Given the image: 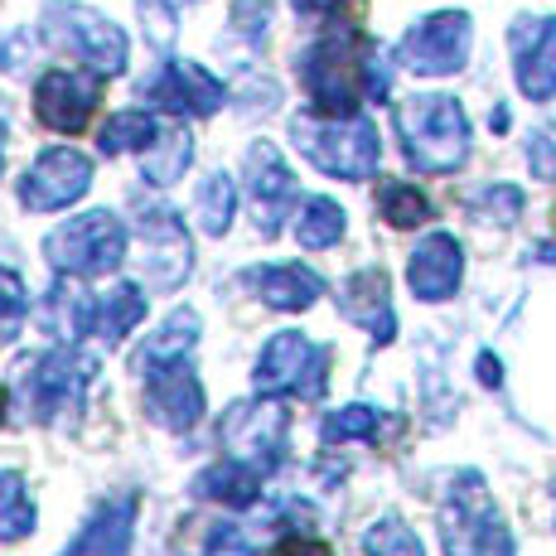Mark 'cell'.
Listing matches in <instances>:
<instances>
[{
    "label": "cell",
    "instance_id": "cell-1",
    "mask_svg": "<svg viewBox=\"0 0 556 556\" xmlns=\"http://www.w3.org/2000/svg\"><path fill=\"white\" fill-rule=\"evenodd\" d=\"M372 49L358 29H339V35L315 39L301 59H295V73H301L309 106L319 116H354L358 102L368 98V78H372Z\"/></svg>",
    "mask_w": 556,
    "mask_h": 556
},
{
    "label": "cell",
    "instance_id": "cell-2",
    "mask_svg": "<svg viewBox=\"0 0 556 556\" xmlns=\"http://www.w3.org/2000/svg\"><path fill=\"white\" fill-rule=\"evenodd\" d=\"M402 151L421 175H451L469 155V122L465 106L445 92H421L397 106Z\"/></svg>",
    "mask_w": 556,
    "mask_h": 556
},
{
    "label": "cell",
    "instance_id": "cell-3",
    "mask_svg": "<svg viewBox=\"0 0 556 556\" xmlns=\"http://www.w3.org/2000/svg\"><path fill=\"white\" fill-rule=\"evenodd\" d=\"M291 141L315 169L334 179H372L382 160L378 126L363 116H295Z\"/></svg>",
    "mask_w": 556,
    "mask_h": 556
},
{
    "label": "cell",
    "instance_id": "cell-4",
    "mask_svg": "<svg viewBox=\"0 0 556 556\" xmlns=\"http://www.w3.org/2000/svg\"><path fill=\"white\" fill-rule=\"evenodd\" d=\"M45 256L63 276H106L126 262V228L116 213H83L45 238Z\"/></svg>",
    "mask_w": 556,
    "mask_h": 556
},
{
    "label": "cell",
    "instance_id": "cell-5",
    "mask_svg": "<svg viewBox=\"0 0 556 556\" xmlns=\"http://www.w3.org/2000/svg\"><path fill=\"white\" fill-rule=\"evenodd\" d=\"M92 378H98V358L78 354V349H53V354L35 358V368L20 372V392H25L35 421H63V416H78L83 397H88Z\"/></svg>",
    "mask_w": 556,
    "mask_h": 556
},
{
    "label": "cell",
    "instance_id": "cell-6",
    "mask_svg": "<svg viewBox=\"0 0 556 556\" xmlns=\"http://www.w3.org/2000/svg\"><path fill=\"white\" fill-rule=\"evenodd\" d=\"M45 39L83 59L92 73L116 78L126 68V35L92 5H73V0H49L45 5Z\"/></svg>",
    "mask_w": 556,
    "mask_h": 556
},
{
    "label": "cell",
    "instance_id": "cell-7",
    "mask_svg": "<svg viewBox=\"0 0 556 556\" xmlns=\"http://www.w3.org/2000/svg\"><path fill=\"white\" fill-rule=\"evenodd\" d=\"M441 542L445 556H513V538L479 475H459L451 489V504L441 513Z\"/></svg>",
    "mask_w": 556,
    "mask_h": 556
},
{
    "label": "cell",
    "instance_id": "cell-8",
    "mask_svg": "<svg viewBox=\"0 0 556 556\" xmlns=\"http://www.w3.org/2000/svg\"><path fill=\"white\" fill-rule=\"evenodd\" d=\"M329 358L334 354L325 344L295 334V329H281L266 339L252 382L262 397H319L329 382Z\"/></svg>",
    "mask_w": 556,
    "mask_h": 556
},
{
    "label": "cell",
    "instance_id": "cell-9",
    "mask_svg": "<svg viewBox=\"0 0 556 556\" xmlns=\"http://www.w3.org/2000/svg\"><path fill=\"white\" fill-rule=\"evenodd\" d=\"M286 431H291V412L281 402H248L232 406L223 421V451L228 459H242L256 475H271L281 465L286 451Z\"/></svg>",
    "mask_w": 556,
    "mask_h": 556
},
{
    "label": "cell",
    "instance_id": "cell-10",
    "mask_svg": "<svg viewBox=\"0 0 556 556\" xmlns=\"http://www.w3.org/2000/svg\"><path fill=\"white\" fill-rule=\"evenodd\" d=\"M469 15L465 10H435V15L416 20L402 39V63L421 78H445V73H459L469 59Z\"/></svg>",
    "mask_w": 556,
    "mask_h": 556
},
{
    "label": "cell",
    "instance_id": "cell-11",
    "mask_svg": "<svg viewBox=\"0 0 556 556\" xmlns=\"http://www.w3.org/2000/svg\"><path fill=\"white\" fill-rule=\"evenodd\" d=\"M92 189V160L73 146H53L29 165V175L20 179V203L29 213H53L68 208Z\"/></svg>",
    "mask_w": 556,
    "mask_h": 556
},
{
    "label": "cell",
    "instance_id": "cell-12",
    "mask_svg": "<svg viewBox=\"0 0 556 556\" xmlns=\"http://www.w3.org/2000/svg\"><path fill=\"white\" fill-rule=\"evenodd\" d=\"M98 102H102V73L53 68V73L39 78V88H35V116L59 136L88 131Z\"/></svg>",
    "mask_w": 556,
    "mask_h": 556
},
{
    "label": "cell",
    "instance_id": "cell-13",
    "mask_svg": "<svg viewBox=\"0 0 556 556\" xmlns=\"http://www.w3.org/2000/svg\"><path fill=\"white\" fill-rule=\"evenodd\" d=\"M141 98L165 106V112H175V116H213L228 102V88H223L208 68H199V63L169 59L141 83Z\"/></svg>",
    "mask_w": 556,
    "mask_h": 556
},
{
    "label": "cell",
    "instance_id": "cell-14",
    "mask_svg": "<svg viewBox=\"0 0 556 556\" xmlns=\"http://www.w3.org/2000/svg\"><path fill=\"white\" fill-rule=\"evenodd\" d=\"M194 266V252H189V232L185 223L169 208H146L141 213V271L146 286L155 291H175L179 281Z\"/></svg>",
    "mask_w": 556,
    "mask_h": 556
},
{
    "label": "cell",
    "instance_id": "cell-15",
    "mask_svg": "<svg viewBox=\"0 0 556 556\" xmlns=\"http://www.w3.org/2000/svg\"><path fill=\"white\" fill-rule=\"evenodd\" d=\"M513 73L532 102L556 98V15H528L513 25Z\"/></svg>",
    "mask_w": 556,
    "mask_h": 556
},
{
    "label": "cell",
    "instance_id": "cell-16",
    "mask_svg": "<svg viewBox=\"0 0 556 556\" xmlns=\"http://www.w3.org/2000/svg\"><path fill=\"white\" fill-rule=\"evenodd\" d=\"M248 189L256 203V228H262V238H276L281 218L295 203V175L286 169V160L271 141H256L248 151Z\"/></svg>",
    "mask_w": 556,
    "mask_h": 556
},
{
    "label": "cell",
    "instance_id": "cell-17",
    "mask_svg": "<svg viewBox=\"0 0 556 556\" xmlns=\"http://www.w3.org/2000/svg\"><path fill=\"white\" fill-rule=\"evenodd\" d=\"M146 416L165 431H194L203 416V382L189 363H169L146 378Z\"/></svg>",
    "mask_w": 556,
    "mask_h": 556
},
{
    "label": "cell",
    "instance_id": "cell-18",
    "mask_svg": "<svg viewBox=\"0 0 556 556\" xmlns=\"http://www.w3.org/2000/svg\"><path fill=\"white\" fill-rule=\"evenodd\" d=\"M339 309H344V319L368 329L378 344H392V334H397V319H392V281L382 266H363V271L349 276V281L339 286Z\"/></svg>",
    "mask_w": 556,
    "mask_h": 556
},
{
    "label": "cell",
    "instance_id": "cell-19",
    "mask_svg": "<svg viewBox=\"0 0 556 556\" xmlns=\"http://www.w3.org/2000/svg\"><path fill=\"white\" fill-rule=\"evenodd\" d=\"M465 276V252L451 232H431L406 262V281H412L416 301H451Z\"/></svg>",
    "mask_w": 556,
    "mask_h": 556
},
{
    "label": "cell",
    "instance_id": "cell-20",
    "mask_svg": "<svg viewBox=\"0 0 556 556\" xmlns=\"http://www.w3.org/2000/svg\"><path fill=\"white\" fill-rule=\"evenodd\" d=\"M136 513H141V498L136 494H116L98 504L88 522L78 528V538L63 547V556H126L136 532Z\"/></svg>",
    "mask_w": 556,
    "mask_h": 556
},
{
    "label": "cell",
    "instance_id": "cell-21",
    "mask_svg": "<svg viewBox=\"0 0 556 556\" xmlns=\"http://www.w3.org/2000/svg\"><path fill=\"white\" fill-rule=\"evenodd\" d=\"M242 281L252 286L256 295H262L271 309H305V305H315L319 295H325V281H319L309 266H252Z\"/></svg>",
    "mask_w": 556,
    "mask_h": 556
},
{
    "label": "cell",
    "instance_id": "cell-22",
    "mask_svg": "<svg viewBox=\"0 0 556 556\" xmlns=\"http://www.w3.org/2000/svg\"><path fill=\"white\" fill-rule=\"evenodd\" d=\"M39 325H45L53 339H63V344H78L83 334H92V329H98V301H92L83 286L59 281V286H53V291L45 295Z\"/></svg>",
    "mask_w": 556,
    "mask_h": 556
},
{
    "label": "cell",
    "instance_id": "cell-23",
    "mask_svg": "<svg viewBox=\"0 0 556 556\" xmlns=\"http://www.w3.org/2000/svg\"><path fill=\"white\" fill-rule=\"evenodd\" d=\"M262 479L266 475H256L252 465L223 455L218 465H208L194 479V494L199 498H213V504H223V508H248V504H256V494H262Z\"/></svg>",
    "mask_w": 556,
    "mask_h": 556
},
{
    "label": "cell",
    "instance_id": "cell-24",
    "mask_svg": "<svg viewBox=\"0 0 556 556\" xmlns=\"http://www.w3.org/2000/svg\"><path fill=\"white\" fill-rule=\"evenodd\" d=\"M194 344H199V315H194V309H175V315H169L165 325L146 339V349L136 354V368L151 378V372L169 368V363H185Z\"/></svg>",
    "mask_w": 556,
    "mask_h": 556
},
{
    "label": "cell",
    "instance_id": "cell-25",
    "mask_svg": "<svg viewBox=\"0 0 556 556\" xmlns=\"http://www.w3.org/2000/svg\"><path fill=\"white\" fill-rule=\"evenodd\" d=\"M160 131H165V126H160L151 112H116V116H106V126L98 131V151L102 155H126V151L146 155L160 141Z\"/></svg>",
    "mask_w": 556,
    "mask_h": 556
},
{
    "label": "cell",
    "instance_id": "cell-26",
    "mask_svg": "<svg viewBox=\"0 0 556 556\" xmlns=\"http://www.w3.org/2000/svg\"><path fill=\"white\" fill-rule=\"evenodd\" d=\"M141 319H146V295L136 291V286H112L106 301H98V329H92V334H98L102 344H122Z\"/></svg>",
    "mask_w": 556,
    "mask_h": 556
},
{
    "label": "cell",
    "instance_id": "cell-27",
    "mask_svg": "<svg viewBox=\"0 0 556 556\" xmlns=\"http://www.w3.org/2000/svg\"><path fill=\"white\" fill-rule=\"evenodd\" d=\"M189 160H194V141H189V131L169 126V131H160V141L151 146V151H146L141 179H151V185H175V179H185Z\"/></svg>",
    "mask_w": 556,
    "mask_h": 556
},
{
    "label": "cell",
    "instance_id": "cell-28",
    "mask_svg": "<svg viewBox=\"0 0 556 556\" xmlns=\"http://www.w3.org/2000/svg\"><path fill=\"white\" fill-rule=\"evenodd\" d=\"M339 238H344V208L325 194L305 199L301 218H295V242H301L305 252H319V248H334Z\"/></svg>",
    "mask_w": 556,
    "mask_h": 556
},
{
    "label": "cell",
    "instance_id": "cell-29",
    "mask_svg": "<svg viewBox=\"0 0 556 556\" xmlns=\"http://www.w3.org/2000/svg\"><path fill=\"white\" fill-rule=\"evenodd\" d=\"M232 213H238V185L228 175H208L199 185V199H194V218L208 238H223L232 228Z\"/></svg>",
    "mask_w": 556,
    "mask_h": 556
},
{
    "label": "cell",
    "instance_id": "cell-30",
    "mask_svg": "<svg viewBox=\"0 0 556 556\" xmlns=\"http://www.w3.org/2000/svg\"><path fill=\"white\" fill-rule=\"evenodd\" d=\"M35 532V504L15 469H0V542H20Z\"/></svg>",
    "mask_w": 556,
    "mask_h": 556
},
{
    "label": "cell",
    "instance_id": "cell-31",
    "mask_svg": "<svg viewBox=\"0 0 556 556\" xmlns=\"http://www.w3.org/2000/svg\"><path fill=\"white\" fill-rule=\"evenodd\" d=\"M378 213L392 223V228H416V223L431 218V203L416 185H406V179H388V185L378 189Z\"/></svg>",
    "mask_w": 556,
    "mask_h": 556
},
{
    "label": "cell",
    "instance_id": "cell-32",
    "mask_svg": "<svg viewBox=\"0 0 556 556\" xmlns=\"http://www.w3.org/2000/svg\"><path fill=\"white\" fill-rule=\"evenodd\" d=\"M382 421L372 406H339V412L325 416V445H344V441H378Z\"/></svg>",
    "mask_w": 556,
    "mask_h": 556
},
{
    "label": "cell",
    "instance_id": "cell-33",
    "mask_svg": "<svg viewBox=\"0 0 556 556\" xmlns=\"http://www.w3.org/2000/svg\"><path fill=\"white\" fill-rule=\"evenodd\" d=\"M363 552H368V556H426L421 542H416V532L406 528L402 518L372 522V528L363 532Z\"/></svg>",
    "mask_w": 556,
    "mask_h": 556
},
{
    "label": "cell",
    "instance_id": "cell-34",
    "mask_svg": "<svg viewBox=\"0 0 556 556\" xmlns=\"http://www.w3.org/2000/svg\"><path fill=\"white\" fill-rule=\"evenodd\" d=\"M25 315H29V295L20 286L15 271H0V349L25 329Z\"/></svg>",
    "mask_w": 556,
    "mask_h": 556
},
{
    "label": "cell",
    "instance_id": "cell-35",
    "mask_svg": "<svg viewBox=\"0 0 556 556\" xmlns=\"http://www.w3.org/2000/svg\"><path fill=\"white\" fill-rule=\"evenodd\" d=\"M475 213L479 218H494V223H513L522 213V189H513V185L484 189V194L475 199Z\"/></svg>",
    "mask_w": 556,
    "mask_h": 556
},
{
    "label": "cell",
    "instance_id": "cell-36",
    "mask_svg": "<svg viewBox=\"0 0 556 556\" xmlns=\"http://www.w3.org/2000/svg\"><path fill=\"white\" fill-rule=\"evenodd\" d=\"M141 25H146V35H151V45L155 49H169L175 45V5L169 0H141Z\"/></svg>",
    "mask_w": 556,
    "mask_h": 556
},
{
    "label": "cell",
    "instance_id": "cell-37",
    "mask_svg": "<svg viewBox=\"0 0 556 556\" xmlns=\"http://www.w3.org/2000/svg\"><path fill=\"white\" fill-rule=\"evenodd\" d=\"M208 556H252V538L238 528V522H218V528L208 532V547H203Z\"/></svg>",
    "mask_w": 556,
    "mask_h": 556
},
{
    "label": "cell",
    "instance_id": "cell-38",
    "mask_svg": "<svg viewBox=\"0 0 556 556\" xmlns=\"http://www.w3.org/2000/svg\"><path fill=\"white\" fill-rule=\"evenodd\" d=\"M29 59H35V39H29V29H15V35L0 39V73H25Z\"/></svg>",
    "mask_w": 556,
    "mask_h": 556
},
{
    "label": "cell",
    "instance_id": "cell-39",
    "mask_svg": "<svg viewBox=\"0 0 556 556\" xmlns=\"http://www.w3.org/2000/svg\"><path fill=\"white\" fill-rule=\"evenodd\" d=\"M232 25H242L248 35H266V25H271V5H266V0H238Z\"/></svg>",
    "mask_w": 556,
    "mask_h": 556
},
{
    "label": "cell",
    "instance_id": "cell-40",
    "mask_svg": "<svg viewBox=\"0 0 556 556\" xmlns=\"http://www.w3.org/2000/svg\"><path fill=\"white\" fill-rule=\"evenodd\" d=\"M528 155H532V169H538V175H556V151H552V141L547 136H538V141L528 146Z\"/></svg>",
    "mask_w": 556,
    "mask_h": 556
},
{
    "label": "cell",
    "instance_id": "cell-41",
    "mask_svg": "<svg viewBox=\"0 0 556 556\" xmlns=\"http://www.w3.org/2000/svg\"><path fill=\"white\" fill-rule=\"evenodd\" d=\"M271 556H334L325 547V542H309V538H286L281 547H276Z\"/></svg>",
    "mask_w": 556,
    "mask_h": 556
},
{
    "label": "cell",
    "instance_id": "cell-42",
    "mask_svg": "<svg viewBox=\"0 0 556 556\" xmlns=\"http://www.w3.org/2000/svg\"><path fill=\"white\" fill-rule=\"evenodd\" d=\"M329 10H339V0H295V15H305V20H319Z\"/></svg>",
    "mask_w": 556,
    "mask_h": 556
},
{
    "label": "cell",
    "instance_id": "cell-43",
    "mask_svg": "<svg viewBox=\"0 0 556 556\" xmlns=\"http://www.w3.org/2000/svg\"><path fill=\"white\" fill-rule=\"evenodd\" d=\"M479 378H484L489 388H498V382H504V372H498V358L494 354H479Z\"/></svg>",
    "mask_w": 556,
    "mask_h": 556
},
{
    "label": "cell",
    "instance_id": "cell-44",
    "mask_svg": "<svg viewBox=\"0 0 556 556\" xmlns=\"http://www.w3.org/2000/svg\"><path fill=\"white\" fill-rule=\"evenodd\" d=\"M0 169H5V122H0Z\"/></svg>",
    "mask_w": 556,
    "mask_h": 556
},
{
    "label": "cell",
    "instance_id": "cell-45",
    "mask_svg": "<svg viewBox=\"0 0 556 556\" xmlns=\"http://www.w3.org/2000/svg\"><path fill=\"white\" fill-rule=\"evenodd\" d=\"M0 416H5V392H0Z\"/></svg>",
    "mask_w": 556,
    "mask_h": 556
}]
</instances>
